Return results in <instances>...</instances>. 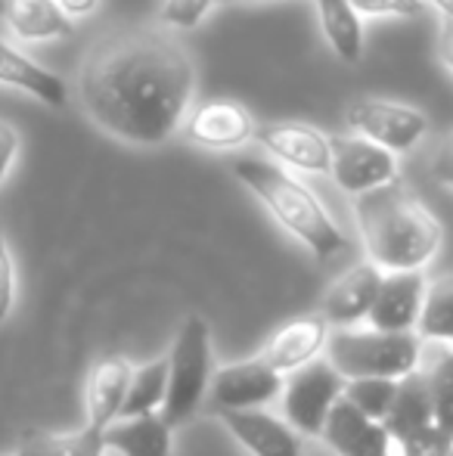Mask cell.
Returning a JSON list of instances; mask_svg holds the SVG:
<instances>
[{
	"mask_svg": "<svg viewBox=\"0 0 453 456\" xmlns=\"http://www.w3.org/2000/svg\"><path fill=\"white\" fill-rule=\"evenodd\" d=\"M22 152V134L12 121L0 118V190H4L6 177L16 168V159Z\"/></svg>",
	"mask_w": 453,
	"mask_h": 456,
	"instance_id": "cell-32",
	"label": "cell"
},
{
	"mask_svg": "<svg viewBox=\"0 0 453 456\" xmlns=\"http://www.w3.org/2000/svg\"><path fill=\"white\" fill-rule=\"evenodd\" d=\"M419 372L425 379L432 401V419L444 435L453 438V345H425Z\"/></svg>",
	"mask_w": 453,
	"mask_h": 456,
	"instance_id": "cell-22",
	"label": "cell"
},
{
	"mask_svg": "<svg viewBox=\"0 0 453 456\" xmlns=\"http://www.w3.org/2000/svg\"><path fill=\"white\" fill-rule=\"evenodd\" d=\"M360 19H407L423 10V0H351Z\"/></svg>",
	"mask_w": 453,
	"mask_h": 456,
	"instance_id": "cell-31",
	"label": "cell"
},
{
	"mask_svg": "<svg viewBox=\"0 0 453 456\" xmlns=\"http://www.w3.org/2000/svg\"><path fill=\"white\" fill-rule=\"evenodd\" d=\"M354 217L367 261L382 273L425 271L444 246L441 221L404 181L357 196Z\"/></svg>",
	"mask_w": 453,
	"mask_h": 456,
	"instance_id": "cell-2",
	"label": "cell"
},
{
	"mask_svg": "<svg viewBox=\"0 0 453 456\" xmlns=\"http://www.w3.org/2000/svg\"><path fill=\"white\" fill-rule=\"evenodd\" d=\"M0 85L35 96L50 109H62L69 102V85L56 72L44 69L10 37H0Z\"/></svg>",
	"mask_w": 453,
	"mask_h": 456,
	"instance_id": "cell-18",
	"label": "cell"
},
{
	"mask_svg": "<svg viewBox=\"0 0 453 456\" xmlns=\"http://www.w3.org/2000/svg\"><path fill=\"white\" fill-rule=\"evenodd\" d=\"M423 4H432L438 10V16L450 19V22H453V0H423Z\"/></svg>",
	"mask_w": 453,
	"mask_h": 456,
	"instance_id": "cell-36",
	"label": "cell"
},
{
	"mask_svg": "<svg viewBox=\"0 0 453 456\" xmlns=\"http://www.w3.org/2000/svg\"><path fill=\"white\" fill-rule=\"evenodd\" d=\"M165 395H168V357H156V361L133 366V376L131 385H127L118 419H137V416L162 413Z\"/></svg>",
	"mask_w": 453,
	"mask_h": 456,
	"instance_id": "cell-23",
	"label": "cell"
},
{
	"mask_svg": "<svg viewBox=\"0 0 453 456\" xmlns=\"http://www.w3.org/2000/svg\"><path fill=\"white\" fill-rule=\"evenodd\" d=\"M425 289H429L425 271L382 273L379 292H376L367 326H373L379 332H417Z\"/></svg>",
	"mask_w": 453,
	"mask_h": 456,
	"instance_id": "cell-14",
	"label": "cell"
},
{
	"mask_svg": "<svg viewBox=\"0 0 453 456\" xmlns=\"http://www.w3.org/2000/svg\"><path fill=\"white\" fill-rule=\"evenodd\" d=\"M0 19L19 44L62 41L75 31V22L60 10L56 0H0Z\"/></svg>",
	"mask_w": 453,
	"mask_h": 456,
	"instance_id": "cell-19",
	"label": "cell"
},
{
	"mask_svg": "<svg viewBox=\"0 0 453 456\" xmlns=\"http://www.w3.org/2000/svg\"><path fill=\"white\" fill-rule=\"evenodd\" d=\"M255 140L264 159L292 175H329V137L308 121H264Z\"/></svg>",
	"mask_w": 453,
	"mask_h": 456,
	"instance_id": "cell-10",
	"label": "cell"
},
{
	"mask_svg": "<svg viewBox=\"0 0 453 456\" xmlns=\"http://www.w3.org/2000/svg\"><path fill=\"white\" fill-rule=\"evenodd\" d=\"M344 395V379L333 370L327 357L289 372L283 382V419L302 438H320L333 407Z\"/></svg>",
	"mask_w": 453,
	"mask_h": 456,
	"instance_id": "cell-7",
	"label": "cell"
},
{
	"mask_svg": "<svg viewBox=\"0 0 453 456\" xmlns=\"http://www.w3.org/2000/svg\"><path fill=\"white\" fill-rule=\"evenodd\" d=\"M394 456H453V438L432 422L394 441Z\"/></svg>",
	"mask_w": 453,
	"mask_h": 456,
	"instance_id": "cell-29",
	"label": "cell"
},
{
	"mask_svg": "<svg viewBox=\"0 0 453 456\" xmlns=\"http://www.w3.org/2000/svg\"><path fill=\"white\" fill-rule=\"evenodd\" d=\"M131 376H133V363L121 354L100 357V361L91 366L87 382H85V413H87L85 426L97 428V432H106V428L118 419Z\"/></svg>",
	"mask_w": 453,
	"mask_h": 456,
	"instance_id": "cell-17",
	"label": "cell"
},
{
	"mask_svg": "<svg viewBox=\"0 0 453 456\" xmlns=\"http://www.w3.org/2000/svg\"><path fill=\"white\" fill-rule=\"evenodd\" d=\"M329 332L333 330H329L320 314H302V317L279 323L264 338L258 357L267 366H273L279 376H289V372L302 370V366L320 361V354L327 351Z\"/></svg>",
	"mask_w": 453,
	"mask_h": 456,
	"instance_id": "cell-12",
	"label": "cell"
},
{
	"mask_svg": "<svg viewBox=\"0 0 453 456\" xmlns=\"http://www.w3.org/2000/svg\"><path fill=\"white\" fill-rule=\"evenodd\" d=\"M4 456H19V453H4Z\"/></svg>",
	"mask_w": 453,
	"mask_h": 456,
	"instance_id": "cell-38",
	"label": "cell"
},
{
	"mask_svg": "<svg viewBox=\"0 0 453 456\" xmlns=\"http://www.w3.org/2000/svg\"><path fill=\"white\" fill-rule=\"evenodd\" d=\"M196 66L165 28L103 37L78 69V102L103 134L127 146H162L183 127Z\"/></svg>",
	"mask_w": 453,
	"mask_h": 456,
	"instance_id": "cell-1",
	"label": "cell"
},
{
	"mask_svg": "<svg viewBox=\"0 0 453 456\" xmlns=\"http://www.w3.org/2000/svg\"><path fill=\"white\" fill-rule=\"evenodd\" d=\"M230 168L236 181L271 211L273 221L289 236H295L317 261L336 258L351 246L344 230L320 202V196L298 175L279 168L264 156H236Z\"/></svg>",
	"mask_w": 453,
	"mask_h": 456,
	"instance_id": "cell-3",
	"label": "cell"
},
{
	"mask_svg": "<svg viewBox=\"0 0 453 456\" xmlns=\"http://www.w3.org/2000/svg\"><path fill=\"white\" fill-rule=\"evenodd\" d=\"M286 376L267 366L258 354L248 361H236L218 366L208 385V403L214 413H246V410H264L283 395Z\"/></svg>",
	"mask_w": 453,
	"mask_h": 456,
	"instance_id": "cell-9",
	"label": "cell"
},
{
	"mask_svg": "<svg viewBox=\"0 0 453 456\" xmlns=\"http://www.w3.org/2000/svg\"><path fill=\"white\" fill-rule=\"evenodd\" d=\"M218 0H162V10H158V19H162L165 31H193L199 28L208 19V12L214 10Z\"/></svg>",
	"mask_w": 453,
	"mask_h": 456,
	"instance_id": "cell-28",
	"label": "cell"
},
{
	"mask_svg": "<svg viewBox=\"0 0 453 456\" xmlns=\"http://www.w3.org/2000/svg\"><path fill=\"white\" fill-rule=\"evenodd\" d=\"M432 177H435L441 186H448V190H453V131L444 134L441 143L435 146V152H432Z\"/></svg>",
	"mask_w": 453,
	"mask_h": 456,
	"instance_id": "cell-33",
	"label": "cell"
},
{
	"mask_svg": "<svg viewBox=\"0 0 453 456\" xmlns=\"http://www.w3.org/2000/svg\"><path fill=\"white\" fill-rule=\"evenodd\" d=\"M218 4H258V0H218Z\"/></svg>",
	"mask_w": 453,
	"mask_h": 456,
	"instance_id": "cell-37",
	"label": "cell"
},
{
	"mask_svg": "<svg viewBox=\"0 0 453 456\" xmlns=\"http://www.w3.org/2000/svg\"><path fill=\"white\" fill-rule=\"evenodd\" d=\"M19 456H106L103 432L81 426L75 432H31L19 444Z\"/></svg>",
	"mask_w": 453,
	"mask_h": 456,
	"instance_id": "cell-25",
	"label": "cell"
},
{
	"mask_svg": "<svg viewBox=\"0 0 453 456\" xmlns=\"http://www.w3.org/2000/svg\"><path fill=\"white\" fill-rule=\"evenodd\" d=\"M432 401H429V388H425L423 372H410L398 382V397H394V407L388 413V419L382 426L388 428L392 441L404 438L410 432H419V428L432 426Z\"/></svg>",
	"mask_w": 453,
	"mask_h": 456,
	"instance_id": "cell-24",
	"label": "cell"
},
{
	"mask_svg": "<svg viewBox=\"0 0 453 456\" xmlns=\"http://www.w3.org/2000/svg\"><path fill=\"white\" fill-rule=\"evenodd\" d=\"M227 432L239 441L252 456H302L304 438L283 419L267 410H246V413H221Z\"/></svg>",
	"mask_w": 453,
	"mask_h": 456,
	"instance_id": "cell-16",
	"label": "cell"
},
{
	"mask_svg": "<svg viewBox=\"0 0 453 456\" xmlns=\"http://www.w3.org/2000/svg\"><path fill=\"white\" fill-rule=\"evenodd\" d=\"M417 336L425 345H453V273L429 282Z\"/></svg>",
	"mask_w": 453,
	"mask_h": 456,
	"instance_id": "cell-26",
	"label": "cell"
},
{
	"mask_svg": "<svg viewBox=\"0 0 453 456\" xmlns=\"http://www.w3.org/2000/svg\"><path fill=\"white\" fill-rule=\"evenodd\" d=\"M327 361L344 382L354 379H404L419 370L423 342L417 332H379L373 326L333 330Z\"/></svg>",
	"mask_w": 453,
	"mask_h": 456,
	"instance_id": "cell-4",
	"label": "cell"
},
{
	"mask_svg": "<svg viewBox=\"0 0 453 456\" xmlns=\"http://www.w3.org/2000/svg\"><path fill=\"white\" fill-rule=\"evenodd\" d=\"M106 451L121 456H171L174 428L156 416H137V419H115L103 432Z\"/></svg>",
	"mask_w": 453,
	"mask_h": 456,
	"instance_id": "cell-20",
	"label": "cell"
},
{
	"mask_svg": "<svg viewBox=\"0 0 453 456\" xmlns=\"http://www.w3.org/2000/svg\"><path fill=\"white\" fill-rule=\"evenodd\" d=\"M379 282L382 271L369 261H360L342 276H336L333 286L320 298V317L327 320L329 330H354V326L367 323Z\"/></svg>",
	"mask_w": 453,
	"mask_h": 456,
	"instance_id": "cell-13",
	"label": "cell"
},
{
	"mask_svg": "<svg viewBox=\"0 0 453 456\" xmlns=\"http://www.w3.org/2000/svg\"><path fill=\"white\" fill-rule=\"evenodd\" d=\"M329 177L348 196H367V192L400 181L398 156L382 146L357 137V134H336L329 137Z\"/></svg>",
	"mask_w": 453,
	"mask_h": 456,
	"instance_id": "cell-8",
	"label": "cell"
},
{
	"mask_svg": "<svg viewBox=\"0 0 453 456\" xmlns=\"http://www.w3.org/2000/svg\"><path fill=\"white\" fill-rule=\"evenodd\" d=\"M398 382L400 379H354V382H344L342 397L363 416L385 422L398 397Z\"/></svg>",
	"mask_w": 453,
	"mask_h": 456,
	"instance_id": "cell-27",
	"label": "cell"
},
{
	"mask_svg": "<svg viewBox=\"0 0 453 456\" xmlns=\"http://www.w3.org/2000/svg\"><path fill=\"white\" fill-rule=\"evenodd\" d=\"M438 60H441L444 69L453 75V22L450 19L438 22Z\"/></svg>",
	"mask_w": 453,
	"mask_h": 456,
	"instance_id": "cell-34",
	"label": "cell"
},
{
	"mask_svg": "<svg viewBox=\"0 0 453 456\" xmlns=\"http://www.w3.org/2000/svg\"><path fill=\"white\" fill-rule=\"evenodd\" d=\"M16 292H19L16 261H12V248H10V240H6L4 217H0V326L10 320L12 307H16Z\"/></svg>",
	"mask_w": 453,
	"mask_h": 456,
	"instance_id": "cell-30",
	"label": "cell"
},
{
	"mask_svg": "<svg viewBox=\"0 0 453 456\" xmlns=\"http://www.w3.org/2000/svg\"><path fill=\"white\" fill-rule=\"evenodd\" d=\"M344 125H348V134H357V137L382 146L392 156H404V152L417 150L419 140L429 134V118L423 109L410 106V102L385 100V96L351 100L344 109Z\"/></svg>",
	"mask_w": 453,
	"mask_h": 456,
	"instance_id": "cell-6",
	"label": "cell"
},
{
	"mask_svg": "<svg viewBox=\"0 0 453 456\" xmlns=\"http://www.w3.org/2000/svg\"><path fill=\"white\" fill-rule=\"evenodd\" d=\"M258 121L248 112L246 102L233 96H214L190 109L183 121V134L193 146L208 152H236L255 140Z\"/></svg>",
	"mask_w": 453,
	"mask_h": 456,
	"instance_id": "cell-11",
	"label": "cell"
},
{
	"mask_svg": "<svg viewBox=\"0 0 453 456\" xmlns=\"http://www.w3.org/2000/svg\"><path fill=\"white\" fill-rule=\"evenodd\" d=\"M320 438L333 447L336 456H394L388 428L354 410L344 397L333 407Z\"/></svg>",
	"mask_w": 453,
	"mask_h": 456,
	"instance_id": "cell-15",
	"label": "cell"
},
{
	"mask_svg": "<svg viewBox=\"0 0 453 456\" xmlns=\"http://www.w3.org/2000/svg\"><path fill=\"white\" fill-rule=\"evenodd\" d=\"M60 4V10L66 12L69 19H87V16H93V12L100 10V0H56Z\"/></svg>",
	"mask_w": 453,
	"mask_h": 456,
	"instance_id": "cell-35",
	"label": "cell"
},
{
	"mask_svg": "<svg viewBox=\"0 0 453 456\" xmlns=\"http://www.w3.org/2000/svg\"><path fill=\"white\" fill-rule=\"evenodd\" d=\"M314 10L329 50L342 62L357 66L363 60V19L357 16L351 0H314Z\"/></svg>",
	"mask_w": 453,
	"mask_h": 456,
	"instance_id": "cell-21",
	"label": "cell"
},
{
	"mask_svg": "<svg viewBox=\"0 0 453 456\" xmlns=\"http://www.w3.org/2000/svg\"><path fill=\"white\" fill-rule=\"evenodd\" d=\"M165 357H168V395H165L162 419L171 428H181L202 410L214 376V348L208 320H183Z\"/></svg>",
	"mask_w": 453,
	"mask_h": 456,
	"instance_id": "cell-5",
	"label": "cell"
}]
</instances>
